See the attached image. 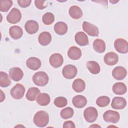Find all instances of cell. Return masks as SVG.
<instances>
[{
    "mask_svg": "<svg viewBox=\"0 0 128 128\" xmlns=\"http://www.w3.org/2000/svg\"><path fill=\"white\" fill-rule=\"evenodd\" d=\"M104 60L107 65L114 66L118 63V57L116 53L114 52H109L105 54Z\"/></svg>",
    "mask_w": 128,
    "mask_h": 128,
    "instance_id": "15",
    "label": "cell"
},
{
    "mask_svg": "<svg viewBox=\"0 0 128 128\" xmlns=\"http://www.w3.org/2000/svg\"><path fill=\"white\" fill-rule=\"evenodd\" d=\"M49 116L44 110H40L36 112L34 117V124L38 127H45L48 123Z\"/></svg>",
    "mask_w": 128,
    "mask_h": 128,
    "instance_id": "1",
    "label": "cell"
},
{
    "mask_svg": "<svg viewBox=\"0 0 128 128\" xmlns=\"http://www.w3.org/2000/svg\"><path fill=\"white\" fill-rule=\"evenodd\" d=\"M22 18V14L20 10L16 8H13L6 16L7 21L12 24L18 22Z\"/></svg>",
    "mask_w": 128,
    "mask_h": 128,
    "instance_id": "6",
    "label": "cell"
},
{
    "mask_svg": "<svg viewBox=\"0 0 128 128\" xmlns=\"http://www.w3.org/2000/svg\"><path fill=\"white\" fill-rule=\"evenodd\" d=\"M54 30L58 35H64L68 31V26L63 22H58L54 26Z\"/></svg>",
    "mask_w": 128,
    "mask_h": 128,
    "instance_id": "24",
    "label": "cell"
},
{
    "mask_svg": "<svg viewBox=\"0 0 128 128\" xmlns=\"http://www.w3.org/2000/svg\"><path fill=\"white\" fill-rule=\"evenodd\" d=\"M84 116L86 122H93L98 118V111L94 107H88L84 110Z\"/></svg>",
    "mask_w": 128,
    "mask_h": 128,
    "instance_id": "3",
    "label": "cell"
},
{
    "mask_svg": "<svg viewBox=\"0 0 128 128\" xmlns=\"http://www.w3.org/2000/svg\"><path fill=\"white\" fill-rule=\"evenodd\" d=\"M50 96L46 93L40 94L36 98V102L38 104L42 106H47L50 102Z\"/></svg>",
    "mask_w": 128,
    "mask_h": 128,
    "instance_id": "29",
    "label": "cell"
},
{
    "mask_svg": "<svg viewBox=\"0 0 128 128\" xmlns=\"http://www.w3.org/2000/svg\"><path fill=\"white\" fill-rule=\"evenodd\" d=\"M74 114V110L72 108L70 107H66L61 110L60 116L62 118L66 120L72 118Z\"/></svg>",
    "mask_w": 128,
    "mask_h": 128,
    "instance_id": "31",
    "label": "cell"
},
{
    "mask_svg": "<svg viewBox=\"0 0 128 128\" xmlns=\"http://www.w3.org/2000/svg\"><path fill=\"white\" fill-rule=\"evenodd\" d=\"M47 2L46 0H36L34 1V4L36 6L39 10H42L47 7L48 4H46Z\"/></svg>",
    "mask_w": 128,
    "mask_h": 128,
    "instance_id": "36",
    "label": "cell"
},
{
    "mask_svg": "<svg viewBox=\"0 0 128 128\" xmlns=\"http://www.w3.org/2000/svg\"><path fill=\"white\" fill-rule=\"evenodd\" d=\"M68 100L66 98L63 96H58L54 100V105L58 108H63L66 106Z\"/></svg>",
    "mask_w": 128,
    "mask_h": 128,
    "instance_id": "35",
    "label": "cell"
},
{
    "mask_svg": "<svg viewBox=\"0 0 128 128\" xmlns=\"http://www.w3.org/2000/svg\"><path fill=\"white\" fill-rule=\"evenodd\" d=\"M10 80L8 74L4 72H0V86L1 87L6 88L10 84Z\"/></svg>",
    "mask_w": 128,
    "mask_h": 128,
    "instance_id": "30",
    "label": "cell"
},
{
    "mask_svg": "<svg viewBox=\"0 0 128 128\" xmlns=\"http://www.w3.org/2000/svg\"><path fill=\"white\" fill-rule=\"evenodd\" d=\"M39 43L44 46L48 45L52 40V36L49 32H41L38 37Z\"/></svg>",
    "mask_w": 128,
    "mask_h": 128,
    "instance_id": "21",
    "label": "cell"
},
{
    "mask_svg": "<svg viewBox=\"0 0 128 128\" xmlns=\"http://www.w3.org/2000/svg\"><path fill=\"white\" fill-rule=\"evenodd\" d=\"M126 105V102L124 98L120 96L114 97L112 100L111 106L114 109L122 110Z\"/></svg>",
    "mask_w": 128,
    "mask_h": 128,
    "instance_id": "12",
    "label": "cell"
},
{
    "mask_svg": "<svg viewBox=\"0 0 128 128\" xmlns=\"http://www.w3.org/2000/svg\"><path fill=\"white\" fill-rule=\"evenodd\" d=\"M110 98L107 96H101L98 97L96 100V104L100 107H105L107 106L110 102Z\"/></svg>",
    "mask_w": 128,
    "mask_h": 128,
    "instance_id": "33",
    "label": "cell"
},
{
    "mask_svg": "<svg viewBox=\"0 0 128 128\" xmlns=\"http://www.w3.org/2000/svg\"><path fill=\"white\" fill-rule=\"evenodd\" d=\"M74 39L76 44L80 46H85L89 44L88 36L82 32H78L75 35Z\"/></svg>",
    "mask_w": 128,
    "mask_h": 128,
    "instance_id": "16",
    "label": "cell"
},
{
    "mask_svg": "<svg viewBox=\"0 0 128 128\" xmlns=\"http://www.w3.org/2000/svg\"><path fill=\"white\" fill-rule=\"evenodd\" d=\"M24 92L25 88L23 85L20 84H16L10 91L11 96L16 100L22 98L24 96Z\"/></svg>",
    "mask_w": 128,
    "mask_h": 128,
    "instance_id": "4",
    "label": "cell"
},
{
    "mask_svg": "<svg viewBox=\"0 0 128 128\" xmlns=\"http://www.w3.org/2000/svg\"><path fill=\"white\" fill-rule=\"evenodd\" d=\"M72 102L76 108H80L86 106L87 100L86 97L82 95H77L73 98Z\"/></svg>",
    "mask_w": 128,
    "mask_h": 128,
    "instance_id": "18",
    "label": "cell"
},
{
    "mask_svg": "<svg viewBox=\"0 0 128 128\" xmlns=\"http://www.w3.org/2000/svg\"><path fill=\"white\" fill-rule=\"evenodd\" d=\"M68 13L70 17L74 19L80 18L82 16V12L81 8L77 6H72L70 7Z\"/></svg>",
    "mask_w": 128,
    "mask_h": 128,
    "instance_id": "23",
    "label": "cell"
},
{
    "mask_svg": "<svg viewBox=\"0 0 128 128\" xmlns=\"http://www.w3.org/2000/svg\"><path fill=\"white\" fill-rule=\"evenodd\" d=\"M50 64L54 68L60 67L63 64V57L60 54H54L50 56Z\"/></svg>",
    "mask_w": 128,
    "mask_h": 128,
    "instance_id": "10",
    "label": "cell"
},
{
    "mask_svg": "<svg viewBox=\"0 0 128 128\" xmlns=\"http://www.w3.org/2000/svg\"><path fill=\"white\" fill-rule=\"evenodd\" d=\"M126 86L123 82H116L112 86V91L116 94H124L126 92Z\"/></svg>",
    "mask_w": 128,
    "mask_h": 128,
    "instance_id": "22",
    "label": "cell"
},
{
    "mask_svg": "<svg viewBox=\"0 0 128 128\" xmlns=\"http://www.w3.org/2000/svg\"><path fill=\"white\" fill-rule=\"evenodd\" d=\"M48 76L44 72H38L35 73L32 76L34 82L38 86H43L46 85L48 82Z\"/></svg>",
    "mask_w": 128,
    "mask_h": 128,
    "instance_id": "2",
    "label": "cell"
},
{
    "mask_svg": "<svg viewBox=\"0 0 128 128\" xmlns=\"http://www.w3.org/2000/svg\"><path fill=\"white\" fill-rule=\"evenodd\" d=\"M32 1L30 0H18V5L23 8H26L28 6Z\"/></svg>",
    "mask_w": 128,
    "mask_h": 128,
    "instance_id": "37",
    "label": "cell"
},
{
    "mask_svg": "<svg viewBox=\"0 0 128 128\" xmlns=\"http://www.w3.org/2000/svg\"><path fill=\"white\" fill-rule=\"evenodd\" d=\"M0 94H1V97H0V102H2L4 99H5V95L3 93L2 91L0 90Z\"/></svg>",
    "mask_w": 128,
    "mask_h": 128,
    "instance_id": "39",
    "label": "cell"
},
{
    "mask_svg": "<svg viewBox=\"0 0 128 128\" xmlns=\"http://www.w3.org/2000/svg\"><path fill=\"white\" fill-rule=\"evenodd\" d=\"M82 29L89 36H98L99 30L98 27L88 22H84L82 23Z\"/></svg>",
    "mask_w": 128,
    "mask_h": 128,
    "instance_id": "7",
    "label": "cell"
},
{
    "mask_svg": "<svg viewBox=\"0 0 128 128\" xmlns=\"http://www.w3.org/2000/svg\"><path fill=\"white\" fill-rule=\"evenodd\" d=\"M26 65L30 70H38L41 66V61L38 58L30 57L26 60Z\"/></svg>",
    "mask_w": 128,
    "mask_h": 128,
    "instance_id": "17",
    "label": "cell"
},
{
    "mask_svg": "<svg viewBox=\"0 0 128 128\" xmlns=\"http://www.w3.org/2000/svg\"><path fill=\"white\" fill-rule=\"evenodd\" d=\"M9 76L12 80L18 82L22 79L24 76V72L20 68L18 67H14L10 70Z\"/></svg>",
    "mask_w": 128,
    "mask_h": 128,
    "instance_id": "14",
    "label": "cell"
},
{
    "mask_svg": "<svg viewBox=\"0 0 128 128\" xmlns=\"http://www.w3.org/2000/svg\"><path fill=\"white\" fill-rule=\"evenodd\" d=\"M120 116L118 112L108 110H106L103 114V118L105 122L116 124L120 120Z\"/></svg>",
    "mask_w": 128,
    "mask_h": 128,
    "instance_id": "5",
    "label": "cell"
},
{
    "mask_svg": "<svg viewBox=\"0 0 128 128\" xmlns=\"http://www.w3.org/2000/svg\"><path fill=\"white\" fill-rule=\"evenodd\" d=\"M78 70L76 66L72 64L65 66L62 70L63 76L67 79H72L74 78L77 74Z\"/></svg>",
    "mask_w": 128,
    "mask_h": 128,
    "instance_id": "8",
    "label": "cell"
},
{
    "mask_svg": "<svg viewBox=\"0 0 128 128\" xmlns=\"http://www.w3.org/2000/svg\"><path fill=\"white\" fill-rule=\"evenodd\" d=\"M127 74L126 69L122 66H118L114 68L112 72V76L116 80H122Z\"/></svg>",
    "mask_w": 128,
    "mask_h": 128,
    "instance_id": "11",
    "label": "cell"
},
{
    "mask_svg": "<svg viewBox=\"0 0 128 128\" xmlns=\"http://www.w3.org/2000/svg\"><path fill=\"white\" fill-rule=\"evenodd\" d=\"M12 1L6 0L0 1V10L3 12H8L12 5Z\"/></svg>",
    "mask_w": 128,
    "mask_h": 128,
    "instance_id": "34",
    "label": "cell"
},
{
    "mask_svg": "<svg viewBox=\"0 0 128 128\" xmlns=\"http://www.w3.org/2000/svg\"><path fill=\"white\" fill-rule=\"evenodd\" d=\"M94 126H98V127H100V126H98V125H92V126H90V127L91 128V127H94Z\"/></svg>",
    "mask_w": 128,
    "mask_h": 128,
    "instance_id": "40",
    "label": "cell"
},
{
    "mask_svg": "<svg viewBox=\"0 0 128 128\" xmlns=\"http://www.w3.org/2000/svg\"><path fill=\"white\" fill-rule=\"evenodd\" d=\"M24 28L28 34H32L38 31L39 26L37 22L34 20H29L26 22Z\"/></svg>",
    "mask_w": 128,
    "mask_h": 128,
    "instance_id": "13",
    "label": "cell"
},
{
    "mask_svg": "<svg viewBox=\"0 0 128 128\" xmlns=\"http://www.w3.org/2000/svg\"><path fill=\"white\" fill-rule=\"evenodd\" d=\"M9 33L10 37L14 40L20 38L23 34L22 28L18 26H14L9 29Z\"/></svg>",
    "mask_w": 128,
    "mask_h": 128,
    "instance_id": "19",
    "label": "cell"
},
{
    "mask_svg": "<svg viewBox=\"0 0 128 128\" xmlns=\"http://www.w3.org/2000/svg\"><path fill=\"white\" fill-rule=\"evenodd\" d=\"M76 126L74 122L71 120L66 121L64 123V124H63L64 128H74Z\"/></svg>",
    "mask_w": 128,
    "mask_h": 128,
    "instance_id": "38",
    "label": "cell"
},
{
    "mask_svg": "<svg viewBox=\"0 0 128 128\" xmlns=\"http://www.w3.org/2000/svg\"><path fill=\"white\" fill-rule=\"evenodd\" d=\"M86 67L90 73L94 74H98L100 70L99 64L95 61H88L86 62Z\"/></svg>",
    "mask_w": 128,
    "mask_h": 128,
    "instance_id": "28",
    "label": "cell"
},
{
    "mask_svg": "<svg viewBox=\"0 0 128 128\" xmlns=\"http://www.w3.org/2000/svg\"><path fill=\"white\" fill-rule=\"evenodd\" d=\"M105 42L102 39H96L93 42V48L94 50L98 53H102L106 50Z\"/></svg>",
    "mask_w": 128,
    "mask_h": 128,
    "instance_id": "27",
    "label": "cell"
},
{
    "mask_svg": "<svg viewBox=\"0 0 128 128\" xmlns=\"http://www.w3.org/2000/svg\"><path fill=\"white\" fill-rule=\"evenodd\" d=\"M43 23L46 25H50L54 21V16L52 12H46L42 17Z\"/></svg>",
    "mask_w": 128,
    "mask_h": 128,
    "instance_id": "32",
    "label": "cell"
},
{
    "mask_svg": "<svg viewBox=\"0 0 128 128\" xmlns=\"http://www.w3.org/2000/svg\"><path fill=\"white\" fill-rule=\"evenodd\" d=\"M40 90L36 87L30 88L26 94V98L30 101H34L40 94Z\"/></svg>",
    "mask_w": 128,
    "mask_h": 128,
    "instance_id": "26",
    "label": "cell"
},
{
    "mask_svg": "<svg viewBox=\"0 0 128 128\" xmlns=\"http://www.w3.org/2000/svg\"><path fill=\"white\" fill-rule=\"evenodd\" d=\"M72 88L73 90L77 92H82L86 88L85 82L81 78H77L74 81Z\"/></svg>",
    "mask_w": 128,
    "mask_h": 128,
    "instance_id": "25",
    "label": "cell"
},
{
    "mask_svg": "<svg viewBox=\"0 0 128 128\" xmlns=\"http://www.w3.org/2000/svg\"><path fill=\"white\" fill-rule=\"evenodd\" d=\"M68 56L69 58L72 60H77L81 57L82 51L80 48L72 46L69 48L68 52Z\"/></svg>",
    "mask_w": 128,
    "mask_h": 128,
    "instance_id": "20",
    "label": "cell"
},
{
    "mask_svg": "<svg viewBox=\"0 0 128 128\" xmlns=\"http://www.w3.org/2000/svg\"><path fill=\"white\" fill-rule=\"evenodd\" d=\"M116 50L122 54H126L128 52V43L126 40L122 38L116 39L114 42Z\"/></svg>",
    "mask_w": 128,
    "mask_h": 128,
    "instance_id": "9",
    "label": "cell"
}]
</instances>
